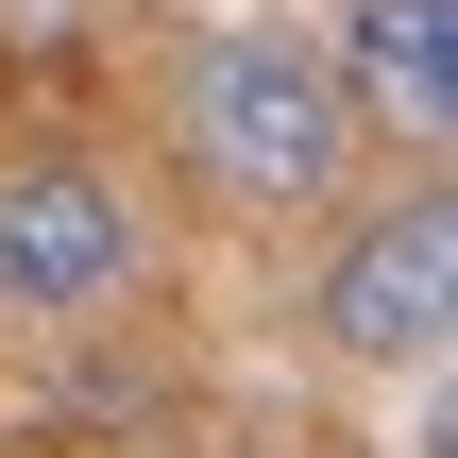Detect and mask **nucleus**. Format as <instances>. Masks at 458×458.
I'll list each match as a JSON object with an SVG mask.
<instances>
[{
	"mask_svg": "<svg viewBox=\"0 0 458 458\" xmlns=\"http://www.w3.org/2000/svg\"><path fill=\"white\" fill-rule=\"evenodd\" d=\"M170 136H187V170H204L221 204H272V221L323 204L340 153H357V119H340V85H323V34H272V17H238V34L187 51Z\"/></svg>",
	"mask_w": 458,
	"mask_h": 458,
	"instance_id": "obj_1",
	"label": "nucleus"
},
{
	"mask_svg": "<svg viewBox=\"0 0 458 458\" xmlns=\"http://www.w3.org/2000/svg\"><path fill=\"white\" fill-rule=\"evenodd\" d=\"M119 272H136V187L85 170V153H17V170H0V306L68 323V306H102Z\"/></svg>",
	"mask_w": 458,
	"mask_h": 458,
	"instance_id": "obj_2",
	"label": "nucleus"
},
{
	"mask_svg": "<svg viewBox=\"0 0 458 458\" xmlns=\"http://www.w3.org/2000/svg\"><path fill=\"white\" fill-rule=\"evenodd\" d=\"M442 323H458V187H408L323 255V340L340 357H442Z\"/></svg>",
	"mask_w": 458,
	"mask_h": 458,
	"instance_id": "obj_3",
	"label": "nucleus"
},
{
	"mask_svg": "<svg viewBox=\"0 0 458 458\" xmlns=\"http://www.w3.org/2000/svg\"><path fill=\"white\" fill-rule=\"evenodd\" d=\"M323 85H340V119H391V136H458V0H357L340 34H323Z\"/></svg>",
	"mask_w": 458,
	"mask_h": 458,
	"instance_id": "obj_4",
	"label": "nucleus"
}]
</instances>
